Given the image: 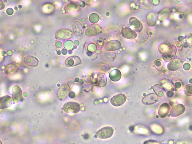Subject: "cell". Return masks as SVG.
Here are the masks:
<instances>
[{
    "instance_id": "obj_1",
    "label": "cell",
    "mask_w": 192,
    "mask_h": 144,
    "mask_svg": "<svg viewBox=\"0 0 192 144\" xmlns=\"http://www.w3.org/2000/svg\"><path fill=\"white\" fill-rule=\"evenodd\" d=\"M81 106L79 103L74 101H69L65 103L62 110L68 114H75L80 111Z\"/></svg>"
},
{
    "instance_id": "obj_2",
    "label": "cell",
    "mask_w": 192,
    "mask_h": 144,
    "mask_svg": "<svg viewBox=\"0 0 192 144\" xmlns=\"http://www.w3.org/2000/svg\"><path fill=\"white\" fill-rule=\"evenodd\" d=\"M114 130L111 126H105L98 130L96 132L97 136L101 139H106L113 136Z\"/></svg>"
},
{
    "instance_id": "obj_3",
    "label": "cell",
    "mask_w": 192,
    "mask_h": 144,
    "mask_svg": "<svg viewBox=\"0 0 192 144\" xmlns=\"http://www.w3.org/2000/svg\"><path fill=\"white\" fill-rule=\"evenodd\" d=\"M176 51L177 49L174 45L169 46L168 47L166 51L163 54V59L166 62L171 61L174 59Z\"/></svg>"
},
{
    "instance_id": "obj_4",
    "label": "cell",
    "mask_w": 192,
    "mask_h": 144,
    "mask_svg": "<svg viewBox=\"0 0 192 144\" xmlns=\"http://www.w3.org/2000/svg\"><path fill=\"white\" fill-rule=\"evenodd\" d=\"M127 97L125 94H120L115 95L111 98L110 103L112 105L118 107L123 105L127 100Z\"/></svg>"
},
{
    "instance_id": "obj_5",
    "label": "cell",
    "mask_w": 192,
    "mask_h": 144,
    "mask_svg": "<svg viewBox=\"0 0 192 144\" xmlns=\"http://www.w3.org/2000/svg\"><path fill=\"white\" fill-rule=\"evenodd\" d=\"M129 23L132 29L136 33H140L143 28V25L139 19L135 17H131L129 19Z\"/></svg>"
},
{
    "instance_id": "obj_6",
    "label": "cell",
    "mask_w": 192,
    "mask_h": 144,
    "mask_svg": "<svg viewBox=\"0 0 192 144\" xmlns=\"http://www.w3.org/2000/svg\"><path fill=\"white\" fill-rule=\"evenodd\" d=\"M73 33L70 30L67 29L62 28L57 30L55 33L56 38L59 39H69L72 37Z\"/></svg>"
},
{
    "instance_id": "obj_7",
    "label": "cell",
    "mask_w": 192,
    "mask_h": 144,
    "mask_svg": "<svg viewBox=\"0 0 192 144\" xmlns=\"http://www.w3.org/2000/svg\"><path fill=\"white\" fill-rule=\"evenodd\" d=\"M186 110V108L184 105L178 104L175 105L171 108L169 114L172 117H176L182 115Z\"/></svg>"
},
{
    "instance_id": "obj_8",
    "label": "cell",
    "mask_w": 192,
    "mask_h": 144,
    "mask_svg": "<svg viewBox=\"0 0 192 144\" xmlns=\"http://www.w3.org/2000/svg\"><path fill=\"white\" fill-rule=\"evenodd\" d=\"M122 47V44L117 40H112L107 42L105 45V49L108 51H114L120 49Z\"/></svg>"
},
{
    "instance_id": "obj_9",
    "label": "cell",
    "mask_w": 192,
    "mask_h": 144,
    "mask_svg": "<svg viewBox=\"0 0 192 144\" xmlns=\"http://www.w3.org/2000/svg\"><path fill=\"white\" fill-rule=\"evenodd\" d=\"M101 31V28L99 25L93 24L86 29L85 33L88 37H94L99 34Z\"/></svg>"
},
{
    "instance_id": "obj_10",
    "label": "cell",
    "mask_w": 192,
    "mask_h": 144,
    "mask_svg": "<svg viewBox=\"0 0 192 144\" xmlns=\"http://www.w3.org/2000/svg\"><path fill=\"white\" fill-rule=\"evenodd\" d=\"M69 91V88L67 84L62 85L57 91L58 98L61 101L66 99L68 96Z\"/></svg>"
},
{
    "instance_id": "obj_11",
    "label": "cell",
    "mask_w": 192,
    "mask_h": 144,
    "mask_svg": "<svg viewBox=\"0 0 192 144\" xmlns=\"http://www.w3.org/2000/svg\"><path fill=\"white\" fill-rule=\"evenodd\" d=\"M121 33L124 38L128 39H135L137 38L138 36L137 34L131 28L127 27L122 28Z\"/></svg>"
},
{
    "instance_id": "obj_12",
    "label": "cell",
    "mask_w": 192,
    "mask_h": 144,
    "mask_svg": "<svg viewBox=\"0 0 192 144\" xmlns=\"http://www.w3.org/2000/svg\"><path fill=\"white\" fill-rule=\"evenodd\" d=\"M12 96V98L15 102H18L22 100L23 99V91L19 86L16 85L13 86Z\"/></svg>"
},
{
    "instance_id": "obj_13",
    "label": "cell",
    "mask_w": 192,
    "mask_h": 144,
    "mask_svg": "<svg viewBox=\"0 0 192 144\" xmlns=\"http://www.w3.org/2000/svg\"><path fill=\"white\" fill-rule=\"evenodd\" d=\"M171 13L170 8H163L156 14L157 19L161 23H162L169 18Z\"/></svg>"
},
{
    "instance_id": "obj_14",
    "label": "cell",
    "mask_w": 192,
    "mask_h": 144,
    "mask_svg": "<svg viewBox=\"0 0 192 144\" xmlns=\"http://www.w3.org/2000/svg\"><path fill=\"white\" fill-rule=\"evenodd\" d=\"M158 101V97L155 94L151 93L147 95L142 99V103L146 105H150L154 104Z\"/></svg>"
},
{
    "instance_id": "obj_15",
    "label": "cell",
    "mask_w": 192,
    "mask_h": 144,
    "mask_svg": "<svg viewBox=\"0 0 192 144\" xmlns=\"http://www.w3.org/2000/svg\"><path fill=\"white\" fill-rule=\"evenodd\" d=\"M183 62L181 59H177L170 62L167 65V68L169 71H175L181 68Z\"/></svg>"
},
{
    "instance_id": "obj_16",
    "label": "cell",
    "mask_w": 192,
    "mask_h": 144,
    "mask_svg": "<svg viewBox=\"0 0 192 144\" xmlns=\"http://www.w3.org/2000/svg\"><path fill=\"white\" fill-rule=\"evenodd\" d=\"M12 98L8 95L0 98V109H6L9 107L13 104Z\"/></svg>"
},
{
    "instance_id": "obj_17",
    "label": "cell",
    "mask_w": 192,
    "mask_h": 144,
    "mask_svg": "<svg viewBox=\"0 0 192 144\" xmlns=\"http://www.w3.org/2000/svg\"><path fill=\"white\" fill-rule=\"evenodd\" d=\"M81 62L80 58L76 56H73L66 59L65 64L67 67H73L80 65Z\"/></svg>"
},
{
    "instance_id": "obj_18",
    "label": "cell",
    "mask_w": 192,
    "mask_h": 144,
    "mask_svg": "<svg viewBox=\"0 0 192 144\" xmlns=\"http://www.w3.org/2000/svg\"><path fill=\"white\" fill-rule=\"evenodd\" d=\"M23 62L25 65L31 67H36L38 66L39 63L37 58L32 56H27L23 59Z\"/></svg>"
},
{
    "instance_id": "obj_19",
    "label": "cell",
    "mask_w": 192,
    "mask_h": 144,
    "mask_svg": "<svg viewBox=\"0 0 192 144\" xmlns=\"http://www.w3.org/2000/svg\"><path fill=\"white\" fill-rule=\"evenodd\" d=\"M170 110L169 105L167 103H164L159 106L158 115L161 118L165 117L169 113Z\"/></svg>"
},
{
    "instance_id": "obj_20",
    "label": "cell",
    "mask_w": 192,
    "mask_h": 144,
    "mask_svg": "<svg viewBox=\"0 0 192 144\" xmlns=\"http://www.w3.org/2000/svg\"><path fill=\"white\" fill-rule=\"evenodd\" d=\"M73 31L75 34L77 36H81L84 33V29L82 25L79 21L74 22L73 25Z\"/></svg>"
},
{
    "instance_id": "obj_21",
    "label": "cell",
    "mask_w": 192,
    "mask_h": 144,
    "mask_svg": "<svg viewBox=\"0 0 192 144\" xmlns=\"http://www.w3.org/2000/svg\"><path fill=\"white\" fill-rule=\"evenodd\" d=\"M157 21L156 13H155L152 12L147 15L146 21L149 26L150 27L155 26L157 23Z\"/></svg>"
},
{
    "instance_id": "obj_22",
    "label": "cell",
    "mask_w": 192,
    "mask_h": 144,
    "mask_svg": "<svg viewBox=\"0 0 192 144\" xmlns=\"http://www.w3.org/2000/svg\"><path fill=\"white\" fill-rule=\"evenodd\" d=\"M109 76L111 80L113 82H117L121 78L122 74L120 70L115 69L110 72Z\"/></svg>"
},
{
    "instance_id": "obj_23",
    "label": "cell",
    "mask_w": 192,
    "mask_h": 144,
    "mask_svg": "<svg viewBox=\"0 0 192 144\" xmlns=\"http://www.w3.org/2000/svg\"><path fill=\"white\" fill-rule=\"evenodd\" d=\"M79 9V6L77 4L75 3H69L66 5L65 8L66 12L69 13L75 12Z\"/></svg>"
},
{
    "instance_id": "obj_24",
    "label": "cell",
    "mask_w": 192,
    "mask_h": 144,
    "mask_svg": "<svg viewBox=\"0 0 192 144\" xmlns=\"http://www.w3.org/2000/svg\"><path fill=\"white\" fill-rule=\"evenodd\" d=\"M42 9L43 13L46 14H50L53 13L55 9V7L51 3H47L44 5Z\"/></svg>"
},
{
    "instance_id": "obj_25",
    "label": "cell",
    "mask_w": 192,
    "mask_h": 144,
    "mask_svg": "<svg viewBox=\"0 0 192 144\" xmlns=\"http://www.w3.org/2000/svg\"><path fill=\"white\" fill-rule=\"evenodd\" d=\"M148 33L147 32H143V33L139 34L137 39V41L139 44L144 43L148 39Z\"/></svg>"
},
{
    "instance_id": "obj_26",
    "label": "cell",
    "mask_w": 192,
    "mask_h": 144,
    "mask_svg": "<svg viewBox=\"0 0 192 144\" xmlns=\"http://www.w3.org/2000/svg\"><path fill=\"white\" fill-rule=\"evenodd\" d=\"M107 34L110 37H118L120 34V30L118 28H112L107 30Z\"/></svg>"
},
{
    "instance_id": "obj_27",
    "label": "cell",
    "mask_w": 192,
    "mask_h": 144,
    "mask_svg": "<svg viewBox=\"0 0 192 144\" xmlns=\"http://www.w3.org/2000/svg\"><path fill=\"white\" fill-rule=\"evenodd\" d=\"M18 67L14 64H9L6 67V73L11 74L13 72H16Z\"/></svg>"
},
{
    "instance_id": "obj_28",
    "label": "cell",
    "mask_w": 192,
    "mask_h": 144,
    "mask_svg": "<svg viewBox=\"0 0 192 144\" xmlns=\"http://www.w3.org/2000/svg\"><path fill=\"white\" fill-rule=\"evenodd\" d=\"M98 83L101 86H104L106 84L107 79L106 75L105 74H101L98 76Z\"/></svg>"
},
{
    "instance_id": "obj_29",
    "label": "cell",
    "mask_w": 192,
    "mask_h": 144,
    "mask_svg": "<svg viewBox=\"0 0 192 144\" xmlns=\"http://www.w3.org/2000/svg\"><path fill=\"white\" fill-rule=\"evenodd\" d=\"M90 21L92 23H98L99 20V17L98 14L96 13H93L90 15L89 17Z\"/></svg>"
},
{
    "instance_id": "obj_30",
    "label": "cell",
    "mask_w": 192,
    "mask_h": 144,
    "mask_svg": "<svg viewBox=\"0 0 192 144\" xmlns=\"http://www.w3.org/2000/svg\"><path fill=\"white\" fill-rule=\"evenodd\" d=\"M74 44L73 42L71 40H68L64 44V47L66 49L71 50L74 48Z\"/></svg>"
},
{
    "instance_id": "obj_31",
    "label": "cell",
    "mask_w": 192,
    "mask_h": 144,
    "mask_svg": "<svg viewBox=\"0 0 192 144\" xmlns=\"http://www.w3.org/2000/svg\"><path fill=\"white\" fill-rule=\"evenodd\" d=\"M185 94L187 95H190L192 94V85H188L185 86L184 89Z\"/></svg>"
},
{
    "instance_id": "obj_32",
    "label": "cell",
    "mask_w": 192,
    "mask_h": 144,
    "mask_svg": "<svg viewBox=\"0 0 192 144\" xmlns=\"http://www.w3.org/2000/svg\"><path fill=\"white\" fill-rule=\"evenodd\" d=\"M168 47V46L166 44H163L159 45L158 48L159 52L163 54L166 51Z\"/></svg>"
},
{
    "instance_id": "obj_33",
    "label": "cell",
    "mask_w": 192,
    "mask_h": 144,
    "mask_svg": "<svg viewBox=\"0 0 192 144\" xmlns=\"http://www.w3.org/2000/svg\"><path fill=\"white\" fill-rule=\"evenodd\" d=\"M88 50L91 52H94L96 49V45L94 44H91L88 45Z\"/></svg>"
},
{
    "instance_id": "obj_34",
    "label": "cell",
    "mask_w": 192,
    "mask_h": 144,
    "mask_svg": "<svg viewBox=\"0 0 192 144\" xmlns=\"http://www.w3.org/2000/svg\"><path fill=\"white\" fill-rule=\"evenodd\" d=\"M6 13L9 16H11V15L13 14V8H8L7 10H6Z\"/></svg>"
},
{
    "instance_id": "obj_35",
    "label": "cell",
    "mask_w": 192,
    "mask_h": 144,
    "mask_svg": "<svg viewBox=\"0 0 192 144\" xmlns=\"http://www.w3.org/2000/svg\"><path fill=\"white\" fill-rule=\"evenodd\" d=\"M5 7V4L3 1H0V10L4 9Z\"/></svg>"
},
{
    "instance_id": "obj_36",
    "label": "cell",
    "mask_w": 192,
    "mask_h": 144,
    "mask_svg": "<svg viewBox=\"0 0 192 144\" xmlns=\"http://www.w3.org/2000/svg\"><path fill=\"white\" fill-rule=\"evenodd\" d=\"M56 47L58 48H60L62 47V43L60 42H57L55 44Z\"/></svg>"
},
{
    "instance_id": "obj_37",
    "label": "cell",
    "mask_w": 192,
    "mask_h": 144,
    "mask_svg": "<svg viewBox=\"0 0 192 144\" xmlns=\"http://www.w3.org/2000/svg\"><path fill=\"white\" fill-rule=\"evenodd\" d=\"M80 7L81 8H84L86 6V3L84 1H81L79 5Z\"/></svg>"
},
{
    "instance_id": "obj_38",
    "label": "cell",
    "mask_w": 192,
    "mask_h": 144,
    "mask_svg": "<svg viewBox=\"0 0 192 144\" xmlns=\"http://www.w3.org/2000/svg\"><path fill=\"white\" fill-rule=\"evenodd\" d=\"M187 67L188 68H190V67H191V66H190L189 64L186 63L183 65V67H184V69H186V68H187Z\"/></svg>"
},
{
    "instance_id": "obj_39",
    "label": "cell",
    "mask_w": 192,
    "mask_h": 144,
    "mask_svg": "<svg viewBox=\"0 0 192 144\" xmlns=\"http://www.w3.org/2000/svg\"><path fill=\"white\" fill-rule=\"evenodd\" d=\"M62 53L63 55H66L67 53V50H66V49H63L62 50Z\"/></svg>"
},
{
    "instance_id": "obj_40",
    "label": "cell",
    "mask_w": 192,
    "mask_h": 144,
    "mask_svg": "<svg viewBox=\"0 0 192 144\" xmlns=\"http://www.w3.org/2000/svg\"><path fill=\"white\" fill-rule=\"evenodd\" d=\"M0 144H3L2 142L0 140Z\"/></svg>"
}]
</instances>
